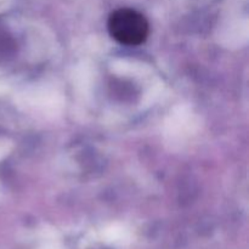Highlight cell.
Returning a JSON list of instances; mask_svg holds the SVG:
<instances>
[{"label":"cell","mask_w":249,"mask_h":249,"mask_svg":"<svg viewBox=\"0 0 249 249\" xmlns=\"http://www.w3.org/2000/svg\"><path fill=\"white\" fill-rule=\"evenodd\" d=\"M107 27L112 38L126 46H138L145 43L150 33V24L146 17L128 7L112 12Z\"/></svg>","instance_id":"6da1fadb"}]
</instances>
